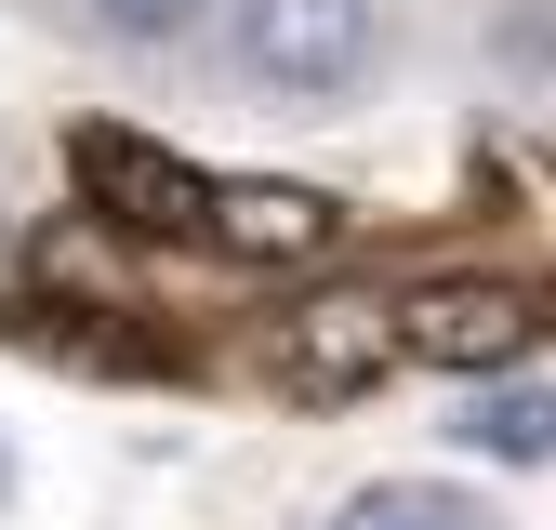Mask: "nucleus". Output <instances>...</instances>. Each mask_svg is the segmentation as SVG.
Listing matches in <instances>:
<instances>
[{
	"label": "nucleus",
	"instance_id": "obj_2",
	"mask_svg": "<svg viewBox=\"0 0 556 530\" xmlns=\"http://www.w3.org/2000/svg\"><path fill=\"white\" fill-rule=\"evenodd\" d=\"M517 345H530V305L491 292V279H438V292L397 305V358H425V371L491 384V371H517Z\"/></svg>",
	"mask_w": 556,
	"mask_h": 530
},
{
	"label": "nucleus",
	"instance_id": "obj_3",
	"mask_svg": "<svg viewBox=\"0 0 556 530\" xmlns=\"http://www.w3.org/2000/svg\"><path fill=\"white\" fill-rule=\"evenodd\" d=\"M397 358V305L384 292H318L305 318H278V384L292 398H344Z\"/></svg>",
	"mask_w": 556,
	"mask_h": 530
},
{
	"label": "nucleus",
	"instance_id": "obj_8",
	"mask_svg": "<svg viewBox=\"0 0 556 530\" xmlns=\"http://www.w3.org/2000/svg\"><path fill=\"white\" fill-rule=\"evenodd\" d=\"M80 27L119 53H186V40H213V0H80Z\"/></svg>",
	"mask_w": 556,
	"mask_h": 530
},
{
	"label": "nucleus",
	"instance_id": "obj_1",
	"mask_svg": "<svg viewBox=\"0 0 556 530\" xmlns=\"http://www.w3.org/2000/svg\"><path fill=\"white\" fill-rule=\"evenodd\" d=\"M213 40L252 93H358L371 80V0H213Z\"/></svg>",
	"mask_w": 556,
	"mask_h": 530
},
{
	"label": "nucleus",
	"instance_id": "obj_5",
	"mask_svg": "<svg viewBox=\"0 0 556 530\" xmlns=\"http://www.w3.org/2000/svg\"><path fill=\"white\" fill-rule=\"evenodd\" d=\"M80 186H93V213H119V226H199V173L186 160H160V147H132V132H80Z\"/></svg>",
	"mask_w": 556,
	"mask_h": 530
},
{
	"label": "nucleus",
	"instance_id": "obj_4",
	"mask_svg": "<svg viewBox=\"0 0 556 530\" xmlns=\"http://www.w3.org/2000/svg\"><path fill=\"white\" fill-rule=\"evenodd\" d=\"M331 199L318 186H199V239H213V252H239V265H318L331 252Z\"/></svg>",
	"mask_w": 556,
	"mask_h": 530
},
{
	"label": "nucleus",
	"instance_id": "obj_9",
	"mask_svg": "<svg viewBox=\"0 0 556 530\" xmlns=\"http://www.w3.org/2000/svg\"><path fill=\"white\" fill-rule=\"evenodd\" d=\"M0 504H14V451H0Z\"/></svg>",
	"mask_w": 556,
	"mask_h": 530
},
{
	"label": "nucleus",
	"instance_id": "obj_7",
	"mask_svg": "<svg viewBox=\"0 0 556 530\" xmlns=\"http://www.w3.org/2000/svg\"><path fill=\"white\" fill-rule=\"evenodd\" d=\"M331 530H491V517H477L451 478H371V491L344 504Z\"/></svg>",
	"mask_w": 556,
	"mask_h": 530
},
{
	"label": "nucleus",
	"instance_id": "obj_6",
	"mask_svg": "<svg viewBox=\"0 0 556 530\" xmlns=\"http://www.w3.org/2000/svg\"><path fill=\"white\" fill-rule=\"evenodd\" d=\"M451 438L477 451V464H556V384H517V371H491L451 412Z\"/></svg>",
	"mask_w": 556,
	"mask_h": 530
}]
</instances>
